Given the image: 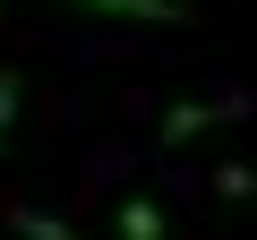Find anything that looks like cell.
Listing matches in <instances>:
<instances>
[{
  "mask_svg": "<svg viewBox=\"0 0 257 240\" xmlns=\"http://www.w3.org/2000/svg\"><path fill=\"white\" fill-rule=\"evenodd\" d=\"M248 111V94H206V103H172L163 111V146H189L197 129H214V120H240Z\"/></svg>",
  "mask_w": 257,
  "mask_h": 240,
  "instance_id": "cell-1",
  "label": "cell"
},
{
  "mask_svg": "<svg viewBox=\"0 0 257 240\" xmlns=\"http://www.w3.org/2000/svg\"><path fill=\"white\" fill-rule=\"evenodd\" d=\"M77 9H94V18H128V26H189L180 0H77Z\"/></svg>",
  "mask_w": 257,
  "mask_h": 240,
  "instance_id": "cell-2",
  "label": "cell"
},
{
  "mask_svg": "<svg viewBox=\"0 0 257 240\" xmlns=\"http://www.w3.org/2000/svg\"><path fill=\"white\" fill-rule=\"evenodd\" d=\"M111 231H120V240H163L172 223H163V206H155V197H120V214H111Z\"/></svg>",
  "mask_w": 257,
  "mask_h": 240,
  "instance_id": "cell-3",
  "label": "cell"
},
{
  "mask_svg": "<svg viewBox=\"0 0 257 240\" xmlns=\"http://www.w3.org/2000/svg\"><path fill=\"white\" fill-rule=\"evenodd\" d=\"M9 231H18V240H77V231H69L60 214H43V206H9Z\"/></svg>",
  "mask_w": 257,
  "mask_h": 240,
  "instance_id": "cell-4",
  "label": "cell"
},
{
  "mask_svg": "<svg viewBox=\"0 0 257 240\" xmlns=\"http://www.w3.org/2000/svg\"><path fill=\"white\" fill-rule=\"evenodd\" d=\"M18 103H26V77H0V146H9V129H18Z\"/></svg>",
  "mask_w": 257,
  "mask_h": 240,
  "instance_id": "cell-5",
  "label": "cell"
},
{
  "mask_svg": "<svg viewBox=\"0 0 257 240\" xmlns=\"http://www.w3.org/2000/svg\"><path fill=\"white\" fill-rule=\"evenodd\" d=\"M214 189L223 197H257V172H214Z\"/></svg>",
  "mask_w": 257,
  "mask_h": 240,
  "instance_id": "cell-6",
  "label": "cell"
}]
</instances>
